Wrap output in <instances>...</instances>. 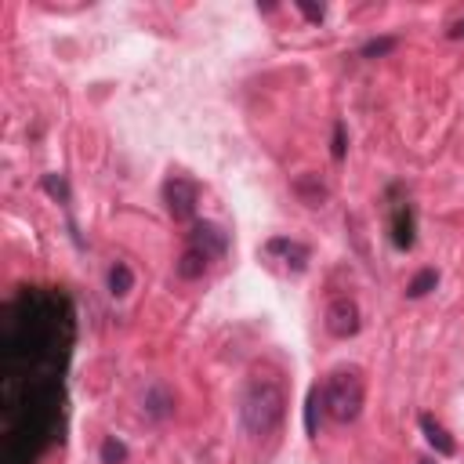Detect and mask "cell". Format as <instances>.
Listing matches in <instances>:
<instances>
[{
	"label": "cell",
	"mask_w": 464,
	"mask_h": 464,
	"mask_svg": "<svg viewBox=\"0 0 464 464\" xmlns=\"http://www.w3.org/2000/svg\"><path fill=\"white\" fill-rule=\"evenodd\" d=\"M284 414H287V392L276 378H265V374H254L247 385H243V396H240V425L247 435L254 439H265L272 435L276 428L284 425Z\"/></svg>",
	"instance_id": "1"
},
{
	"label": "cell",
	"mask_w": 464,
	"mask_h": 464,
	"mask_svg": "<svg viewBox=\"0 0 464 464\" xmlns=\"http://www.w3.org/2000/svg\"><path fill=\"white\" fill-rule=\"evenodd\" d=\"M363 399H366V385L355 366H337L323 385V410L337 425H352L363 414Z\"/></svg>",
	"instance_id": "2"
},
{
	"label": "cell",
	"mask_w": 464,
	"mask_h": 464,
	"mask_svg": "<svg viewBox=\"0 0 464 464\" xmlns=\"http://www.w3.org/2000/svg\"><path fill=\"white\" fill-rule=\"evenodd\" d=\"M163 204H167V214L174 222H193L197 204H200V185L185 174H171L163 181Z\"/></svg>",
	"instance_id": "3"
},
{
	"label": "cell",
	"mask_w": 464,
	"mask_h": 464,
	"mask_svg": "<svg viewBox=\"0 0 464 464\" xmlns=\"http://www.w3.org/2000/svg\"><path fill=\"white\" fill-rule=\"evenodd\" d=\"M359 327H363V320H359L355 302H348V298L330 302V309H327V334L330 337H355Z\"/></svg>",
	"instance_id": "4"
},
{
	"label": "cell",
	"mask_w": 464,
	"mask_h": 464,
	"mask_svg": "<svg viewBox=\"0 0 464 464\" xmlns=\"http://www.w3.org/2000/svg\"><path fill=\"white\" fill-rule=\"evenodd\" d=\"M189 247H197V250H204L211 261H218V258H225V250H229V232H225L222 225H214V222H193Z\"/></svg>",
	"instance_id": "5"
},
{
	"label": "cell",
	"mask_w": 464,
	"mask_h": 464,
	"mask_svg": "<svg viewBox=\"0 0 464 464\" xmlns=\"http://www.w3.org/2000/svg\"><path fill=\"white\" fill-rule=\"evenodd\" d=\"M265 254H280V258H284V265H287L291 272H305V268H309V258H312L305 243H298V240H284V236H280V240H268V243H265Z\"/></svg>",
	"instance_id": "6"
},
{
	"label": "cell",
	"mask_w": 464,
	"mask_h": 464,
	"mask_svg": "<svg viewBox=\"0 0 464 464\" xmlns=\"http://www.w3.org/2000/svg\"><path fill=\"white\" fill-rule=\"evenodd\" d=\"M417 232V222H414V207L403 200V204H396L392 207V243L399 247V250H410L414 247V236Z\"/></svg>",
	"instance_id": "7"
},
{
	"label": "cell",
	"mask_w": 464,
	"mask_h": 464,
	"mask_svg": "<svg viewBox=\"0 0 464 464\" xmlns=\"http://www.w3.org/2000/svg\"><path fill=\"white\" fill-rule=\"evenodd\" d=\"M421 432H425V439L435 446V453L439 457H453L457 453V442H453V435L432 417V414H421Z\"/></svg>",
	"instance_id": "8"
},
{
	"label": "cell",
	"mask_w": 464,
	"mask_h": 464,
	"mask_svg": "<svg viewBox=\"0 0 464 464\" xmlns=\"http://www.w3.org/2000/svg\"><path fill=\"white\" fill-rule=\"evenodd\" d=\"M145 414H149L153 421H167V417L174 414V392H171L167 385H153V389L145 392Z\"/></svg>",
	"instance_id": "9"
},
{
	"label": "cell",
	"mask_w": 464,
	"mask_h": 464,
	"mask_svg": "<svg viewBox=\"0 0 464 464\" xmlns=\"http://www.w3.org/2000/svg\"><path fill=\"white\" fill-rule=\"evenodd\" d=\"M207 268H211V258H207L204 250H197V247H185V254H181L178 265H174V272L181 276V280H200Z\"/></svg>",
	"instance_id": "10"
},
{
	"label": "cell",
	"mask_w": 464,
	"mask_h": 464,
	"mask_svg": "<svg viewBox=\"0 0 464 464\" xmlns=\"http://www.w3.org/2000/svg\"><path fill=\"white\" fill-rule=\"evenodd\" d=\"M294 193H298L302 204L323 207V200H327V185L320 181V174H302V178H294Z\"/></svg>",
	"instance_id": "11"
},
{
	"label": "cell",
	"mask_w": 464,
	"mask_h": 464,
	"mask_svg": "<svg viewBox=\"0 0 464 464\" xmlns=\"http://www.w3.org/2000/svg\"><path fill=\"white\" fill-rule=\"evenodd\" d=\"M131 287H135L131 265H127V261H117V265L109 268V294H113V298H124V294H131Z\"/></svg>",
	"instance_id": "12"
},
{
	"label": "cell",
	"mask_w": 464,
	"mask_h": 464,
	"mask_svg": "<svg viewBox=\"0 0 464 464\" xmlns=\"http://www.w3.org/2000/svg\"><path fill=\"white\" fill-rule=\"evenodd\" d=\"M320 414H323V389H312L309 399H305V432H309V439L320 435Z\"/></svg>",
	"instance_id": "13"
},
{
	"label": "cell",
	"mask_w": 464,
	"mask_h": 464,
	"mask_svg": "<svg viewBox=\"0 0 464 464\" xmlns=\"http://www.w3.org/2000/svg\"><path fill=\"white\" fill-rule=\"evenodd\" d=\"M435 284H439V272L435 268H421L414 280L407 284V298H425L428 291H435Z\"/></svg>",
	"instance_id": "14"
},
{
	"label": "cell",
	"mask_w": 464,
	"mask_h": 464,
	"mask_svg": "<svg viewBox=\"0 0 464 464\" xmlns=\"http://www.w3.org/2000/svg\"><path fill=\"white\" fill-rule=\"evenodd\" d=\"M102 464H127V446L117 435H109L102 442Z\"/></svg>",
	"instance_id": "15"
},
{
	"label": "cell",
	"mask_w": 464,
	"mask_h": 464,
	"mask_svg": "<svg viewBox=\"0 0 464 464\" xmlns=\"http://www.w3.org/2000/svg\"><path fill=\"white\" fill-rule=\"evenodd\" d=\"M44 193L55 197L58 204H69V181L62 174H44Z\"/></svg>",
	"instance_id": "16"
},
{
	"label": "cell",
	"mask_w": 464,
	"mask_h": 464,
	"mask_svg": "<svg viewBox=\"0 0 464 464\" xmlns=\"http://www.w3.org/2000/svg\"><path fill=\"white\" fill-rule=\"evenodd\" d=\"M392 48H396V37H378V40H366L359 55H363V58H381V55H389Z\"/></svg>",
	"instance_id": "17"
},
{
	"label": "cell",
	"mask_w": 464,
	"mask_h": 464,
	"mask_svg": "<svg viewBox=\"0 0 464 464\" xmlns=\"http://www.w3.org/2000/svg\"><path fill=\"white\" fill-rule=\"evenodd\" d=\"M334 160H345V124H334Z\"/></svg>",
	"instance_id": "18"
},
{
	"label": "cell",
	"mask_w": 464,
	"mask_h": 464,
	"mask_svg": "<svg viewBox=\"0 0 464 464\" xmlns=\"http://www.w3.org/2000/svg\"><path fill=\"white\" fill-rule=\"evenodd\" d=\"M298 8H302V12H305V19H312V22H323V15H327V8H323V4L316 8V4H309V0H298Z\"/></svg>",
	"instance_id": "19"
},
{
	"label": "cell",
	"mask_w": 464,
	"mask_h": 464,
	"mask_svg": "<svg viewBox=\"0 0 464 464\" xmlns=\"http://www.w3.org/2000/svg\"><path fill=\"white\" fill-rule=\"evenodd\" d=\"M446 37H450V40H460V37H464V19H460V22H453V26L446 30Z\"/></svg>",
	"instance_id": "20"
},
{
	"label": "cell",
	"mask_w": 464,
	"mask_h": 464,
	"mask_svg": "<svg viewBox=\"0 0 464 464\" xmlns=\"http://www.w3.org/2000/svg\"><path fill=\"white\" fill-rule=\"evenodd\" d=\"M417 464H435V460H432V457H421V460H417Z\"/></svg>",
	"instance_id": "21"
}]
</instances>
